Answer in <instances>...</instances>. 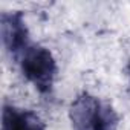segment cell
<instances>
[{
    "instance_id": "obj_5",
    "label": "cell",
    "mask_w": 130,
    "mask_h": 130,
    "mask_svg": "<svg viewBox=\"0 0 130 130\" xmlns=\"http://www.w3.org/2000/svg\"><path fill=\"white\" fill-rule=\"evenodd\" d=\"M128 74H130V64H128Z\"/></svg>"
},
{
    "instance_id": "obj_4",
    "label": "cell",
    "mask_w": 130,
    "mask_h": 130,
    "mask_svg": "<svg viewBox=\"0 0 130 130\" xmlns=\"http://www.w3.org/2000/svg\"><path fill=\"white\" fill-rule=\"evenodd\" d=\"M2 130H44V124L34 112L5 106L2 113Z\"/></svg>"
},
{
    "instance_id": "obj_3",
    "label": "cell",
    "mask_w": 130,
    "mask_h": 130,
    "mask_svg": "<svg viewBox=\"0 0 130 130\" xmlns=\"http://www.w3.org/2000/svg\"><path fill=\"white\" fill-rule=\"evenodd\" d=\"M2 40L12 54H22L28 47V29L20 12H5L0 20Z\"/></svg>"
},
{
    "instance_id": "obj_1",
    "label": "cell",
    "mask_w": 130,
    "mask_h": 130,
    "mask_svg": "<svg viewBox=\"0 0 130 130\" xmlns=\"http://www.w3.org/2000/svg\"><path fill=\"white\" fill-rule=\"evenodd\" d=\"M69 113L74 130H115L118 124L115 110L89 93L80 95Z\"/></svg>"
},
{
    "instance_id": "obj_2",
    "label": "cell",
    "mask_w": 130,
    "mask_h": 130,
    "mask_svg": "<svg viewBox=\"0 0 130 130\" xmlns=\"http://www.w3.org/2000/svg\"><path fill=\"white\" fill-rule=\"evenodd\" d=\"M20 66L23 75L41 92L47 93L52 87L57 64L52 54L41 46H28L22 52Z\"/></svg>"
}]
</instances>
